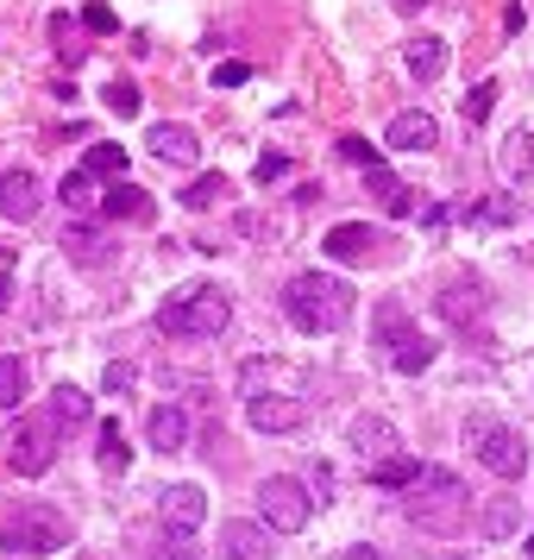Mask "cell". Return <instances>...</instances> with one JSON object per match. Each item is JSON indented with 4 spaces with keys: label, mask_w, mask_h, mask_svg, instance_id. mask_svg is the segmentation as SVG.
<instances>
[{
    "label": "cell",
    "mask_w": 534,
    "mask_h": 560,
    "mask_svg": "<svg viewBox=\"0 0 534 560\" xmlns=\"http://www.w3.org/2000/svg\"><path fill=\"white\" fill-rule=\"evenodd\" d=\"M283 308H289V322L302 334H340L353 322L358 290L346 278H333V271H302V278H289V290H283Z\"/></svg>",
    "instance_id": "cell-1"
},
{
    "label": "cell",
    "mask_w": 534,
    "mask_h": 560,
    "mask_svg": "<svg viewBox=\"0 0 534 560\" xmlns=\"http://www.w3.org/2000/svg\"><path fill=\"white\" fill-rule=\"evenodd\" d=\"M227 322H233V303L221 283H182L177 296L157 308V328L170 340H214V334H227Z\"/></svg>",
    "instance_id": "cell-2"
},
{
    "label": "cell",
    "mask_w": 534,
    "mask_h": 560,
    "mask_svg": "<svg viewBox=\"0 0 534 560\" xmlns=\"http://www.w3.org/2000/svg\"><path fill=\"white\" fill-rule=\"evenodd\" d=\"M408 516H415V523H422V529H459V523H465V485L453 479V472H447V466H422V479L408 485Z\"/></svg>",
    "instance_id": "cell-3"
},
{
    "label": "cell",
    "mask_w": 534,
    "mask_h": 560,
    "mask_svg": "<svg viewBox=\"0 0 534 560\" xmlns=\"http://www.w3.org/2000/svg\"><path fill=\"white\" fill-rule=\"evenodd\" d=\"M465 447H472L497 479H522V472H529V441L509 429V422H497V416H465Z\"/></svg>",
    "instance_id": "cell-4"
},
{
    "label": "cell",
    "mask_w": 534,
    "mask_h": 560,
    "mask_svg": "<svg viewBox=\"0 0 534 560\" xmlns=\"http://www.w3.org/2000/svg\"><path fill=\"white\" fill-rule=\"evenodd\" d=\"M0 535H7L13 555H51V548L70 541V516L51 510V504H26V510H13V516L0 523Z\"/></svg>",
    "instance_id": "cell-5"
},
{
    "label": "cell",
    "mask_w": 534,
    "mask_h": 560,
    "mask_svg": "<svg viewBox=\"0 0 534 560\" xmlns=\"http://www.w3.org/2000/svg\"><path fill=\"white\" fill-rule=\"evenodd\" d=\"M308 510H315V491L302 479H264L258 485V516H264V529L271 535H296L308 529Z\"/></svg>",
    "instance_id": "cell-6"
},
{
    "label": "cell",
    "mask_w": 534,
    "mask_h": 560,
    "mask_svg": "<svg viewBox=\"0 0 534 560\" xmlns=\"http://www.w3.org/2000/svg\"><path fill=\"white\" fill-rule=\"evenodd\" d=\"M57 459V416L45 409V416H20V429H13V466L26 472V479H38V472H51Z\"/></svg>",
    "instance_id": "cell-7"
},
{
    "label": "cell",
    "mask_w": 534,
    "mask_h": 560,
    "mask_svg": "<svg viewBox=\"0 0 534 560\" xmlns=\"http://www.w3.org/2000/svg\"><path fill=\"white\" fill-rule=\"evenodd\" d=\"M157 510H164V523H170V529H195V523H202L207 516V491L195 479H182V485H164V498H157Z\"/></svg>",
    "instance_id": "cell-8"
},
{
    "label": "cell",
    "mask_w": 534,
    "mask_h": 560,
    "mask_svg": "<svg viewBox=\"0 0 534 560\" xmlns=\"http://www.w3.org/2000/svg\"><path fill=\"white\" fill-rule=\"evenodd\" d=\"M152 158L189 171V164L202 158V139H195V127H182V120H164V127H152Z\"/></svg>",
    "instance_id": "cell-9"
},
{
    "label": "cell",
    "mask_w": 534,
    "mask_h": 560,
    "mask_svg": "<svg viewBox=\"0 0 534 560\" xmlns=\"http://www.w3.org/2000/svg\"><path fill=\"white\" fill-rule=\"evenodd\" d=\"M353 454L365 459V466L396 459V429H390L383 416H358V422H353Z\"/></svg>",
    "instance_id": "cell-10"
},
{
    "label": "cell",
    "mask_w": 534,
    "mask_h": 560,
    "mask_svg": "<svg viewBox=\"0 0 534 560\" xmlns=\"http://www.w3.org/2000/svg\"><path fill=\"white\" fill-rule=\"evenodd\" d=\"M38 202H45V196H38V177H32V171H0V214H7V221H32Z\"/></svg>",
    "instance_id": "cell-11"
},
{
    "label": "cell",
    "mask_w": 534,
    "mask_h": 560,
    "mask_svg": "<svg viewBox=\"0 0 534 560\" xmlns=\"http://www.w3.org/2000/svg\"><path fill=\"white\" fill-rule=\"evenodd\" d=\"M221 560H271L264 523H221Z\"/></svg>",
    "instance_id": "cell-12"
},
{
    "label": "cell",
    "mask_w": 534,
    "mask_h": 560,
    "mask_svg": "<svg viewBox=\"0 0 534 560\" xmlns=\"http://www.w3.org/2000/svg\"><path fill=\"white\" fill-rule=\"evenodd\" d=\"M145 441H152L157 454H182V447H189V416H182L177 404H157L152 416H145Z\"/></svg>",
    "instance_id": "cell-13"
},
{
    "label": "cell",
    "mask_w": 534,
    "mask_h": 560,
    "mask_svg": "<svg viewBox=\"0 0 534 560\" xmlns=\"http://www.w3.org/2000/svg\"><path fill=\"white\" fill-rule=\"evenodd\" d=\"M246 416H252L258 434H289V429H302V404H296V397H252V404H246Z\"/></svg>",
    "instance_id": "cell-14"
},
{
    "label": "cell",
    "mask_w": 534,
    "mask_h": 560,
    "mask_svg": "<svg viewBox=\"0 0 534 560\" xmlns=\"http://www.w3.org/2000/svg\"><path fill=\"white\" fill-rule=\"evenodd\" d=\"M365 189H371V196L383 202V214H396V221H403V214H415V189H408V183L396 177V171L371 164V171H365Z\"/></svg>",
    "instance_id": "cell-15"
},
{
    "label": "cell",
    "mask_w": 534,
    "mask_h": 560,
    "mask_svg": "<svg viewBox=\"0 0 534 560\" xmlns=\"http://www.w3.org/2000/svg\"><path fill=\"white\" fill-rule=\"evenodd\" d=\"M63 253L76 258V265H107V258H114V240H107L95 221H70V233H63Z\"/></svg>",
    "instance_id": "cell-16"
},
{
    "label": "cell",
    "mask_w": 534,
    "mask_h": 560,
    "mask_svg": "<svg viewBox=\"0 0 534 560\" xmlns=\"http://www.w3.org/2000/svg\"><path fill=\"white\" fill-rule=\"evenodd\" d=\"M371 240H378V233L365 228V221H340V228L321 240V253L340 258V265H358V258H371Z\"/></svg>",
    "instance_id": "cell-17"
},
{
    "label": "cell",
    "mask_w": 534,
    "mask_h": 560,
    "mask_svg": "<svg viewBox=\"0 0 534 560\" xmlns=\"http://www.w3.org/2000/svg\"><path fill=\"white\" fill-rule=\"evenodd\" d=\"M434 139H440V127H434L428 114H396L383 127V145H396V152H428Z\"/></svg>",
    "instance_id": "cell-18"
},
{
    "label": "cell",
    "mask_w": 534,
    "mask_h": 560,
    "mask_svg": "<svg viewBox=\"0 0 534 560\" xmlns=\"http://www.w3.org/2000/svg\"><path fill=\"white\" fill-rule=\"evenodd\" d=\"M102 214L107 221H152V196L132 189V183H114V189L102 196Z\"/></svg>",
    "instance_id": "cell-19"
},
{
    "label": "cell",
    "mask_w": 534,
    "mask_h": 560,
    "mask_svg": "<svg viewBox=\"0 0 534 560\" xmlns=\"http://www.w3.org/2000/svg\"><path fill=\"white\" fill-rule=\"evenodd\" d=\"M403 63H408V77L415 82H434L440 70H447V45H440V38H408Z\"/></svg>",
    "instance_id": "cell-20"
},
{
    "label": "cell",
    "mask_w": 534,
    "mask_h": 560,
    "mask_svg": "<svg viewBox=\"0 0 534 560\" xmlns=\"http://www.w3.org/2000/svg\"><path fill=\"white\" fill-rule=\"evenodd\" d=\"M434 353H440V347H434L428 334H403V340L390 347V365H396V372H408V378H415V372H428V365H434Z\"/></svg>",
    "instance_id": "cell-21"
},
{
    "label": "cell",
    "mask_w": 534,
    "mask_h": 560,
    "mask_svg": "<svg viewBox=\"0 0 534 560\" xmlns=\"http://www.w3.org/2000/svg\"><path fill=\"white\" fill-rule=\"evenodd\" d=\"M51 416H57V429H82V422L95 416V404H88V390H76V384H57L51 390Z\"/></svg>",
    "instance_id": "cell-22"
},
{
    "label": "cell",
    "mask_w": 534,
    "mask_h": 560,
    "mask_svg": "<svg viewBox=\"0 0 534 560\" xmlns=\"http://www.w3.org/2000/svg\"><path fill=\"white\" fill-rule=\"evenodd\" d=\"M82 171H88V177L102 183V177H127V152H120V145H114V139H95V145H88V158H82Z\"/></svg>",
    "instance_id": "cell-23"
},
{
    "label": "cell",
    "mask_w": 534,
    "mask_h": 560,
    "mask_svg": "<svg viewBox=\"0 0 534 560\" xmlns=\"http://www.w3.org/2000/svg\"><path fill=\"white\" fill-rule=\"evenodd\" d=\"M227 196H233V183L221 177V171H207V177H195L189 189H182V208H195V214H202V208H221Z\"/></svg>",
    "instance_id": "cell-24"
},
{
    "label": "cell",
    "mask_w": 534,
    "mask_h": 560,
    "mask_svg": "<svg viewBox=\"0 0 534 560\" xmlns=\"http://www.w3.org/2000/svg\"><path fill=\"white\" fill-rule=\"evenodd\" d=\"M95 454H102L107 472H127V466H132V447H127V434H120V422H102V434H95Z\"/></svg>",
    "instance_id": "cell-25"
},
{
    "label": "cell",
    "mask_w": 534,
    "mask_h": 560,
    "mask_svg": "<svg viewBox=\"0 0 534 560\" xmlns=\"http://www.w3.org/2000/svg\"><path fill=\"white\" fill-rule=\"evenodd\" d=\"M465 221L472 228H509L515 221V196H484V202L465 208Z\"/></svg>",
    "instance_id": "cell-26"
},
{
    "label": "cell",
    "mask_w": 534,
    "mask_h": 560,
    "mask_svg": "<svg viewBox=\"0 0 534 560\" xmlns=\"http://www.w3.org/2000/svg\"><path fill=\"white\" fill-rule=\"evenodd\" d=\"M95 196H102V189H95V177H88V171H70V177L57 183V202L70 208V214H82V208H95Z\"/></svg>",
    "instance_id": "cell-27"
},
{
    "label": "cell",
    "mask_w": 534,
    "mask_h": 560,
    "mask_svg": "<svg viewBox=\"0 0 534 560\" xmlns=\"http://www.w3.org/2000/svg\"><path fill=\"white\" fill-rule=\"evenodd\" d=\"M26 359L0 353V409H20V397H26Z\"/></svg>",
    "instance_id": "cell-28"
},
{
    "label": "cell",
    "mask_w": 534,
    "mask_h": 560,
    "mask_svg": "<svg viewBox=\"0 0 534 560\" xmlns=\"http://www.w3.org/2000/svg\"><path fill=\"white\" fill-rule=\"evenodd\" d=\"M371 479H378L383 491H408V485L422 479V466H415V459H403V454H396V459H383V466H371Z\"/></svg>",
    "instance_id": "cell-29"
},
{
    "label": "cell",
    "mask_w": 534,
    "mask_h": 560,
    "mask_svg": "<svg viewBox=\"0 0 534 560\" xmlns=\"http://www.w3.org/2000/svg\"><path fill=\"white\" fill-rule=\"evenodd\" d=\"M503 171H509L515 183H529V177H534V132H515V139H509Z\"/></svg>",
    "instance_id": "cell-30"
},
{
    "label": "cell",
    "mask_w": 534,
    "mask_h": 560,
    "mask_svg": "<svg viewBox=\"0 0 534 560\" xmlns=\"http://www.w3.org/2000/svg\"><path fill=\"white\" fill-rule=\"evenodd\" d=\"M102 95H107V107H114V114H120V120H139V107H145V95H139V89H132V82H107Z\"/></svg>",
    "instance_id": "cell-31"
},
{
    "label": "cell",
    "mask_w": 534,
    "mask_h": 560,
    "mask_svg": "<svg viewBox=\"0 0 534 560\" xmlns=\"http://www.w3.org/2000/svg\"><path fill=\"white\" fill-rule=\"evenodd\" d=\"M51 38H57V57H63V63H82V38H76V26H70V13H51Z\"/></svg>",
    "instance_id": "cell-32"
},
{
    "label": "cell",
    "mask_w": 534,
    "mask_h": 560,
    "mask_svg": "<svg viewBox=\"0 0 534 560\" xmlns=\"http://www.w3.org/2000/svg\"><path fill=\"white\" fill-rule=\"evenodd\" d=\"M132 384H139V365H132V359H114L102 372V390H114V397H127Z\"/></svg>",
    "instance_id": "cell-33"
},
{
    "label": "cell",
    "mask_w": 534,
    "mask_h": 560,
    "mask_svg": "<svg viewBox=\"0 0 534 560\" xmlns=\"http://www.w3.org/2000/svg\"><path fill=\"white\" fill-rule=\"evenodd\" d=\"M490 102H497V82H478L472 95H465V120L478 127V120H490Z\"/></svg>",
    "instance_id": "cell-34"
},
{
    "label": "cell",
    "mask_w": 534,
    "mask_h": 560,
    "mask_svg": "<svg viewBox=\"0 0 534 560\" xmlns=\"http://www.w3.org/2000/svg\"><path fill=\"white\" fill-rule=\"evenodd\" d=\"M340 152L353 158L358 171H371V164H383V158H378V145H371V139H358V132H346V139H340Z\"/></svg>",
    "instance_id": "cell-35"
},
{
    "label": "cell",
    "mask_w": 534,
    "mask_h": 560,
    "mask_svg": "<svg viewBox=\"0 0 534 560\" xmlns=\"http://www.w3.org/2000/svg\"><path fill=\"white\" fill-rule=\"evenodd\" d=\"M440 308H447L453 322H465V315H478V308H484V296H472V303H465V283H453V290L440 296Z\"/></svg>",
    "instance_id": "cell-36"
},
{
    "label": "cell",
    "mask_w": 534,
    "mask_h": 560,
    "mask_svg": "<svg viewBox=\"0 0 534 560\" xmlns=\"http://www.w3.org/2000/svg\"><path fill=\"white\" fill-rule=\"evenodd\" d=\"M246 82H252V63H239V57L214 63V89H246Z\"/></svg>",
    "instance_id": "cell-37"
},
{
    "label": "cell",
    "mask_w": 534,
    "mask_h": 560,
    "mask_svg": "<svg viewBox=\"0 0 534 560\" xmlns=\"http://www.w3.org/2000/svg\"><path fill=\"white\" fill-rule=\"evenodd\" d=\"M82 26H88V32H114L120 20H114V7H107V0H88V7H82Z\"/></svg>",
    "instance_id": "cell-38"
},
{
    "label": "cell",
    "mask_w": 534,
    "mask_h": 560,
    "mask_svg": "<svg viewBox=\"0 0 534 560\" xmlns=\"http://www.w3.org/2000/svg\"><path fill=\"white\" fill-rule=\"evenodd\" d=\"M378 328H383V347H396V340L408 334V328H403V308H396V303H383V308H378Z\"/></svg>",
    "instance_id": "cell-39"
},
{
    "label": "cell",
    "mask_w": 534,
    "mask_h": 560,
    "mask_svg": "<svg viewBox=\"0 0 534 560\" xmlns=\"http://www.w3.org/2000/svg\"><path fill=\"white\" fill-rule=\"evenodd\" d=\"M484 529H490V535H509V529H515V504H509V498H503V504H490Z\"/></svg>",
    "instance_id": "cell-40"
},
{
    "label": "cell",
    "mask_w": 534,
    "mask_h": 560,
    "mask_svg": "<svg viewBox=\"0 0 534 560\" xmlns=\"http://www.w3.org/2000/svg\"><path fill=\"white\" fill-rule=\"evenodd\" d=\"M277 177H289V158H283V152H264V158H258V183H277Z\"/></svg>",
    "instance_id": "cell-41"
},
{
    "label": "cell",
    "mask_w": 534,
    "mask_h": 560,
    "mask_svg": "<svg viewBox=\"0 0 534 560\" xmlns=\"http://www.w3.org/2000/svg\"><path fill=\"white\" fill-rule=\"evenodd\" d=\"M340 560H383V555H378V548H346Z\"/></svg>",
    "instance_id": "cell-42"
},
{
    "label": "cell",
    "mask_w": 534,
    "mask_h": 560,
    "mask_svg": "<svg viewBox=\"0 0 534 560\" xmlns=\"http://www.w3.org/2000/svg\"><path fill=\"white\" fill-rule=\"evenodd\" d=\"M7 303H13V278H0V315H7Z\"/></svg>",
    "instance_id": "cell-43"
},
{
    "label": "cell",
    "mask_w": 534,
    "mask_h": 560,
    "mask_svg": "<svg viewBox=\"0 0 534 560\" xmlns=\"http://www.w3.org/2000/svg\"><path fill=\"white\" fill-rule=\"evenodd\" d=\"M529 560H534V535H529Z\"/></svg>",
    "instance_id": "cell-44"
},
{
    "label": "cell",
    "mask_w": 534,
    "mask_h": 560,
    "mask_svg": "<svg viewBox=\"0 0 534 560\" xmlns=\"http://www.w3.org/2000/svg\"><path fill=\"white\" fill-rule=\"evenodd\" d=\"M403 7H415V0H403Z\"/></svg>",
    "instance_id": "cell-45"
}]
</instances>
